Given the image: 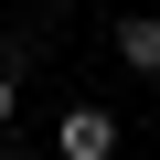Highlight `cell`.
I'll return each mask as SVG.
<instances>
[{
    "mask_svg": "<svg viewBox=\"0 0 160 160\" xmlns=\"http://www.w3.org/2000/svg\"><path fill=\"white\" fill-rule=\"evenodd\" d=\"M11 118H22V64L0 53V139H11Z\"/></svg>",
    "mask_w": 160,
    "mask_h": 160,
    "instance_id": "3",
    "label": "cell"
},
{
    "mask_svg": "<svg viewBox=\"0 0 160 160\" xmlns=\"http://www.w3.org/2000/svg\"><path fill=\"white\" fill-rule=\"evenodd\" d=\"M118 149H128L118 107H64L53 118V160H118Z\"/></svg>",
    "mask_w": 160,
    "mask_h": 160,
    "instance_id": "1",
    "label": "cell"
},
{
    "mask_svg": "<svg viewBox=\"0 0 160 160\" xmlns=\"http://www.w3.org/2000/svg\"><path fill=\"white\" fill-rule=\"evenodd\" d=\"M107 43H118V64H128V75H149V86H160V11H128V22H107Z\"/></svg>",
    "mask_w": 160,
    "mask_h": 160,
    "instance_id": "2",
    "label": "cell"
},
{
    "mask_svg": "<svg viewBox=\"0 0 160 160\" xmlns=\"http://www.w3.org/2000/svg\"><path fill=\"white\" fill-rule=\"evenodd\" d=\"M32 11H64V0H32Z\"/></svg>",
    "mask_w": 160,
    "mask_h": 160,
    "instance_id": "4",
    "label": "cell"
}]
</instances>
